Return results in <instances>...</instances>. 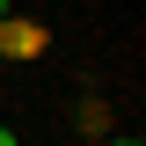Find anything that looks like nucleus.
Wrapping results in <instances>:
<instances>
[{
  "instance_id": "f257e3e1",
  "label": "nucleus",
  "mask_w": 146,
  "mask_h": 146,
  "mask_svg": "<svg viewBox=\"0 0 146 146\" xmlns=\"http://www.w3.org/2000/svg\"><path fill=\"white\" fill-rule=\"evenodd\" d=\"M0 44H7V58H36L44 29H29V22H0Z\"/></svg>"
},
{
  "instance_id": "f03ea898",
  "label": "nucleus",
  "mask_w": 146,
  "mask_h": 146,
  "mask_svg": "<svg viewBox=\"0 0 146 146\" xmlns=\"http://www.w3.org/2000/svg\"><path fill=\"white\" fill-rule=\"evenodd\" d=\"M0 146H15V131H7V124H0Z\"/></svg>"
},
{
  "instance_id": "7ed1b4c3",
  "label": "nucleus",
  "mask_w": 146,
  "mask_h": 146,
  "mask_svg": "<svg viewBox=\"0 0 146 146\" xmlns=\"http://www.w3.org/2000/svg\"><path fill=\"white\" fill-rule=\"evenodd\" d=\"M0 22H7V0H0Z\"/></svg>"
}]
</instances>
